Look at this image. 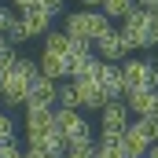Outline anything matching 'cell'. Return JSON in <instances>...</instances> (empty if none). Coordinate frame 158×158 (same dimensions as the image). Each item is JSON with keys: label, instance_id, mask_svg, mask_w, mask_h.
<instances>
[{"label": "cell", "instance_id": "d6986e66", "mask_svg": "<svg viewBox=\"0 0 158 158\" xmlns=\"http://www.w3.org/2000/svg\"><path fill=\"white\" fill-rule=\"evenodd\" d=\"M63 4H66V0H37V7H40V11H48L52 19H55V15L63 11Z\"/></svg>", "mask_w": 158, "mask_h": 158}, {"label": "cell", "instance_id": "52a82bcc", "mask_svg": "<svg viewBox=\"0 0 158 158\" xmlns=\"http://www.w3.org/2000/svg\"><path fill=\"white\" fill-rule=\"evenodd\" d=\"M96 44V59L99 63H110V66H118V63H125L129 59V44H125V37H121L118 30H107L99 40H92Z\"/></svg>", "mask_w": 158, "mask_h": 158}, {"label": "cell", "instance_id": "7a4b0ae2", "mask_svg": "<svg viewBox=\"0 0 158 158\" xmlns=\"http://www.w3.org/2000/svg\"><path fill=\"white\" fill-rule=\"evenodd\" d=\"M63 33L66 37H74V40H81V44H92V40H99L107 30H114L110 26V19L99 11V7H77V11H70L66 19H63Z\"/></svg>", "mask_w": 158, "mask_h": 158}, {"label": "cell", "instance_id": "484cf974", "mask_svg": "<svg viewBox=\"0 0 158 158\" xmlns=\"http://www.w3.org/2000/svg\"><path fill=\"white\" fill-rule=\"evenodd\" d=\"M155 59H158V55H155Z\"/></svg>", "mask_w": 158, "mask_h": 158}, {"label": "cell", "instance_id": "8fae6325", "mask_svg": "<svg viewBox=\"0 0 158 158\" xmlns=\"http://www.w3.org/2000/svg\"><path fill=\"white\" fill-rule=\"evenodd\" d=\"M19 19H22V26H26V37H44V33L52 30V15L40 11L37 4L26 7V11H19Z\"/></svg>", "mask_w": 158, "mask_h": 158}, {"label": "cell", "instance_id": "277c9868", "mask_svg": "<svg viewBox=\"0 0 158 158\" xmlns=\"http://www.w3.org/2000/svg\"><path fill=\"white\" fill-rule=\"evenodd\" d=\"M118 74H121V85H125V96L143 92V88L155 92L158 88V59H125V63H118Z\"/></svg>", "mask_w": 158, "mask_h": 158}, {"label": "cell", "instance_id": "ffe728a7", "mask_svg": "<svg viewBox=\"0 0 158 158\" xmlns=\"http://www.w3.org/2000/svg\"><path fill=\"white\" fill-rule=\"evenodd\" d=\"M0 158H22V147L11 140V143H0Z\"/></svg>", "mask_w": 158, "mask_h": 158}, {"label": "cell", "instance_id": "44dd1931", "mask_svg": "<svg viewBox=\"0 0 158 158\" xmlns=\"http://www.w3.org/2000/svg\"><path fill=\"white\" fill-rule=\"evenodd\" d=\"M136 7L147 11V15H155V11H158V0H136Z\"/></svg>", "mask_w": 158, "mask_h": 158}, {"label": "cell", "instance_id": "5b68a950", "mask_svg": "<svg viewBox=\"0 0 158 158\" xmlns=\"http://www.w3.org/2000/svg\"><path fill=\"white\" fill-rule=\"evenodd\" d=\"M55 132H59V140L70 147V143H81V140H92V125L88 118L81 114V110H63V107H55Z\"/></svg>", "mask_w": 158, "mask_h": 158}, {"label": "cell", "instance_id": "d4e9b609", "mask_svg": "<svg viewBox=\"0 0 158 158\" xmlns=\"http://www.w3.org/2000/svg\"><path fill=\"white\" fill-rule=\"evenodd\" d=\"M151 118H158V92H155V114H151Z\"/></svg>", "mask_w": 158, "mask_h": 158}, {"label": "cell", "instance_id": "9a60e30c", "mask_svg": "<svg viewBox=\"0 0 158 158\" xmlns=\"http://www.w3.org/2000/svg\"><path fill=\"white\" fill-rule=\"evenodd\" d=\"M132 7H136V0H99V11L107 19H125Z\"/></svg>", "mask_w": 158, "mask_h": 158}, {"label": "cell", "instance_id": "ac0fdd59", "mask_svg": "<svg viewBox=\"0 0 158 158\" xmlns=\"http://www.w3.org/2000/svg\"><path fill=\"white\" fill-rule=\"evenodd\" d=\"M11 63H15V48H7V44L0 40V77L11 70Z\"/></svg>", "mask_w": 158, "mask_h": 158}, {"label": "cell", "instance_id": "6da1fadb", "mask_svg": "<svg viewBox=\"0 0 158 158\" xmlns=\"http://www.w3.org/2000/svg\"><path fill=\"white\" fill-rule=\"evenodd\" d=\"M40 74L37 59H30V55H15V63H11V70L0 77V99L7 103V107H22L26 103V96H30V81Z\"/></svg>", "mask_w": 158, "mask_h": 158}, {"label": "cell", "instance_id": "ba28073f", "mask_svg": "<svg viewBox=\"0 0 158 158\" xmlns=\"http://www.w3.org/2000/svg\"><path fill=\"white\" fill-rule=\"evenodd\" d=\"M129 121H132V114H129L125 99H107V103H103V110H99V129H103V132L121 136V132L129 129Z\"/></svg>", "mask_w": 158, "mask_h": 158}, {"label": "cell", "instance_id": "4fadbf2b", "mask_svg": "<svg viewBox=\"0 0 158 158\" xmlns=\"http://www.w3.org/2000/svg\"><path fill=\"white\" fill-rule=\"evenodd\" d=\"M0 40H4L7 48H19L22 40H30V37H26V26H22V19H19L15 11L7 15V22H4V30H0Z\"/></svg>", "mask_w": 158, "mask_h": 158}, {"label": "cell", "instance_id": "3957f363", "mask_svg": "<svg viewBox=\"0 0 158 158\" xmlns=\"http://www.w3.org/2000/svg\"><path fill=\"white\" fill-rule=\"evenodd\" d=\"M118 33L125 37L129 52H151V48H158V37L151 33V15L140 11V7H132V11L121 19Z\"/></svg>", "mask_w": 158, "mask_h": 158}, {"label": "cell", "instance_id": "8992f818", "mask_svg": "<svg viewBox=\"0 0 158 158\" xmlns=\"http://www.w3.org/2000/svg\"><path fill=\"white\" fill-rule=\"evenodd\" d=\"M55 92H59V81L37 74L30 81V96H26L22 110H55Z\"/></svg>", "mask_w": 158, "mask_h": 158}, {"label": "cell", "instance_id": "9c48e42d", "mask_svg": "<svg viewBox=\"0 0 158 158\" xmlns=\"http://www.w3.org/2000/svg\"><path fill=\"white\" fill-rule=\"evenodd\" d=\"M52 132H55V110H26V143L30 147H37Z\"/></svg>", "mask_w": 158, "mask_h": 158}, {"label": "cell", "instance_id": "7c38bea8", "mask_svg": "<svg viewBox=\"0 0 158 158\" xmlns=\"http://www.w3.org/2000/svg\"><path fill=\"white\" fill-rule=\"evenodd\" d=\"M155 92H158V88H155ZM155 92H151V88H143V92H129V96H125L129 114H136V118H151V114H155Z\"/></svg>", "mask_w": 158, "mask_h": 158}, {"label": "cell", "instance_id": "e0dca14e", "mask_svg": "<svg viewBox=\"0 0 158 158\" xmlns=\"http://www.w3.org/2000/svg\"><path fill=\"white\" fill-rule=\"evenodd\" d=\"M15 132H19V129H15V118L0 110V143H11V140H15Z\"/></svg>", "mask_w": 158, "mask_h": 158}, {"label": "cell", "instance_id": "cb8c5ba5", "mask_svg": "<svg viewBox=\"0 0 158 158\" xmlns=\"http://www.w3.org/2000/svg\"><path fill=\"white\" fill-rule=\"evenodd\" d=\"M81 4H85V7H99V0H81Z\"/></svg>", "mask_w": 158, "mask_h": 158}, {"label": "cell", "instance_id": "2e32d148", "mask_svg": "<svg viewBox=\"0 0 158 158\" xmlns=\"http://www.w3.org/2000/svg\"><path fill=\"white\" fill-rule=\"evenodd\" d=\"M63 155L66 158H96V143L92 140H81V143H70Z\"/></svg>", "mask_w": 158, "mask_h": 158}, {"label": "cell", "instance_id": "30bf717a", "mask_svg": "<svg viewBox=\"0 0 158 158\" xmlns=\"http://www.w3.org/2000/svg\"><path fill=\"white\" fill-rule=\"evenodd\" d=\"M96 88L107 96V99H121L125 96V85H121V74H118V66H110V63H99V70H96Z\"/></svg>", "mask_w": 158, "mask_h": 158}, {"label": "cell", "instance_id": "603a6c76", "mask_svg": "<svg viewBox=\"0 0 158 158\" xmlns=\"http://www.w3.org/2000/svg\"><path fill=\"white\" fill-rule=\"evenodd\" d=\"M143 158H158V143H151V147H147V155Z\"/></svg>", "mask_w": 158, "mask_h": 158}, {"label": "cell", "instance_id": "7402d4cb", "mask_svg": "<svg viewBox=\"0 0 158 158\" xmlns=\"http://www.w3.org/2000/svg\"><path fill=\"white\" fill-rule=\"evenodd\" d=\"M22 158H52V155H44V151H37V147H26V151H22Z\"/></svg>", "mask_w": 158, "mask_h": 158}, {"label": "cell", "instance_id": "5bb4252c", "mask_svg": "<svg viewBox=\"0 0 158 158\" xmlns=\"http://www.w3.org/2000/svg\"><path fill=\"white\" fill-rule=\"evenodd\" d=\"M55 107H63V110H81V99H77V85H74V81L59 85V92H55Z\"/></svg>", "mask_w": 158, "mask_h": 158}]
</instances>
